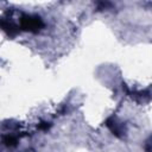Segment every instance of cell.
Masks as SVG:
<instances>
[{
    "label": "cell",
    "instance_id": "obj_6",
    "mask_svg": "<svg viewBox=\"0 0 152 152\" xmlns=\"http://www.w3.org/2000/svg\"><path fill=\"white\" fill-rule=\"evenodd\" d=\"M146 152H151V140H150V138L146 141Z\"/></svg>",
    "mask_w": 152,
    "mask_h": 152
},
{
    "label": "cell",
    "instance_id": "obj_5",
    "mask_svg": "<svg viewBox=\"0 0 152 152\" xmlns=\"http://www.w3.org/2000/svg\"><path fill=\"white\" fill-rule=\"evenodd\" d=\"M50 127H51V124L46 122V121H43V122H40L38 125V129H42V131H48Z\"/></svg>",
    "mask_w": 152,
    "mask_h": 152
},
{
    "label": "cell",
    "instance_id": "obj_1",
    "mask_svg": "<svg viewBox=\"0 0 152 152\" xmlns=\"http://www.w3.org/2000/svg\"><path fill=\"white\" fill-rule=\"evenodd\" d=\"M43 27H44V21L37 14H21L19 19V28L23 31L37 33Z\"/></svg>",
    "mask_w": 152,
    "mask_h": 152
},
{
    "label": "cell",
    "instance_id": "obj_4",
    "mask_svg": "<svg viewBox=\"0 0 152 152\" xmlns=\"http://www.w3.org/2000/svg\"><path fill=\"white\" fill-rule=\"evenodd\" d=\"M19 138H21V135H15V134H12V133H7V134L2 135L1 142L6 147H15L19 142Z\"/></svg>",
    "mask_w": 152,
    "mask_h": 152
},
{
    "label": "cell",
    "instance_id": "obj_2",
    "mask_svg": "<svg viewBox=\"0 0 152 152\" xmlns=\"http://www.w3.org/2000/svg\"><path fill=\"white\" fill-rule=\"evenodd\" d=\"M108 129L118 138H124L126 135V127L122 122H120L115 116H109L107 120H106V124H104Z\"/></svg>",
    "mask_w": 152,
    "mask_h": 152
},
{
    "label": "cell",
    "instance_id": "obj_3",
    "mask_svg": "<svg viewBox=\"0 0 152 152\" xmlns=\"http://www.w3.org/2000/svg\"><path fill=\"white\" fill-rule=\"evenodd\" d=\"M0 28L5 31L6 34L10 37H15L20 30L19 26L15 25L10 18H5V17H0Z\"/></svg>",
    "mask_w": 152,
    "mask_h": 152
}]
</instances>
